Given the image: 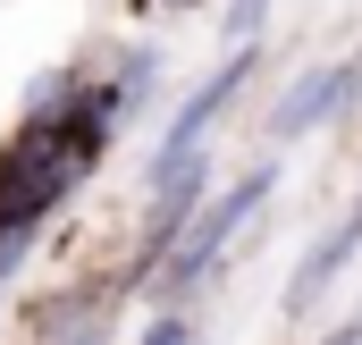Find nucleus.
I'll return each instance as SVG.
<instances>
[{
	"instance_id": "obj_1",
	"label": "nucleus",
	"mask_w": 362,
	"mask_h": 345,
	"mask_svg": "<svg viewBox=\"0 0 362 345\" xmlns=\"http://www.w3.org/2000/svg\"><path fill=\"white\" fill-rule=\"evenodd\" d=\"M262 194H270V169H253L245 185H228L219 202H202V211H194V228L169 245V269H160V278H169V286H202V278H211V261L228 253V236L253 219V202H262Z\"/></svg>"
},
{
	"instance_id": "obj_2",
	"label": "nucleus",
	"mask_w": 362,
	"mask_h": 345,
	"mask_svg": "<svg viewBox=\"0 0 362 345\" xmlns=\"http://www.w3.org/2000/svg\"><path fill=\"white\" fill-rule=\"evenodd\" d=\"M245 76H253V51H236V59H228V68H219L211 85H202L194 101H185V110H177V127L160 135V160H152V177H169V169H194V160H202V144H211V118H219V110H228V101L245 93Z\"/></svg>"
},
{
	"instance_id": "obj_3",
	"label": "nucleus",
	"mask_w": 362,
	"mask_h": 345,
	"mask_svg": "<svg viewBox=\"0 0 362 345\" xmlns=\"http://www.w3.org/2000/svg\"><path fill=\"white\" fill-rule=\"evenodd\" d=\"M354 85H362V59H337V68H320V76H303V85H295L286 101H278L270 135H286V144H295V135H312V127H320V118H329V110H337V101H346Z\"/></svg>"
},
{
	"instance_id": "obj_4",
	"label": "nucleus",
	"mask_w": 362,
	"mask_h": 345,
	"mask_svg": "<svg viewBox=\"0 0 362 345\" xmlns=\"http://www.w3.org/2000/svg\"><path fill=\"white\" fill-rule=\"evenodd\" d=\"M354 245H362V202L346 211V219H337V228H329V236H320V245H312V261H303V278L286 286V312H303V303H320V286H329V278H337V269L354 261Z\"/></svg>"
},
{
	"instance_id": "obj_5",
	"label": "nucleus",
	"mask_w": 362,
	"mask_h": 345,
	"mask_svg": "<svg viewBox=\"0 0 362 345\" xmlns=\"http://www.w3.org/2000/svg\"><path fill=\"white\" fill-rule=\"evenodd\" d=\"M144 345H194V337H185V320H152V329H144Z\"/></svg>"
},
{
	"instance_id": "obj_6",
	"label": "nucleus",
	"mask_w": 362,
	"mask_h": 345,
	"mask_svg": "<svg viewBox=\"0 0 362 345\" xmlns=\"http://www.w3.org/2000/svg\"><path fill=\"white\" fill-rule=\"evenodd\" d=\"M329 345H362V320H346V329H337V337H329Z\"/></svg>"
}]
</instances>
